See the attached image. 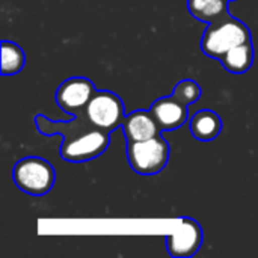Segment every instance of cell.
<instances>
[{"label":"cell","mask_w":258,"mask_h":258,"mask_svg":"<svg viewBox=\"0 0 258 258\" xmlns=\"http://www.w3.org/2000/svg\"><path fill=\"white\" fill-rule=\"evenodd\" d=\"M249 41L251 32L248 26L228 14L209 24L201 39V50L213 59H221L231 48Z\"/></svg>","instance_id":"obj_1"},{"label":"cell","mask_w":258,"mask_h":258,"mask_svg":"<svg viewBox=\"0 0 258 258\" xmlns=\"http://www.w3.org/2000/svg\"><path fill=\"white\" fill-rule=\"evenodd\" d=\"M171 147L159 135L156 138L127 144V159L132 169L139 175H156L169 162Z\"/></svg>","instance_id":"obj_2"},{"label":"cell","mask_w":258,"mask_h":258,"mask_svg":"<svg viewBox=\"0 0 258 258\" xmlns=\"http://www.w3.org/2000/svg\"><path fill=\"white\" fill-rule=\"evenodd\" d=\"M12 177L18 189L33 197L48 194L56 180L51 163L35 156L18 160L14 166Z\"/></svg>","instance_id":"obj_3"},{"label":"cell","mask_w":258,"mask_h":258,"mask_svg":"<svg viewBox=\"0 0 258 258\" xmlns=\"http://www.w3.org/2000/svg\"><path fill=\"white\" fill-rule=\"evenodd\" d=\"M109 135L110 133L91 125L71 138H63L59 150L60 157L70 163L89 162L107 150L110 144Z\"/></svg>","instance_id":"obj_4"},{"label":"cell","mask_w":258,"mask_h":258,"mask_svg":"<svg viewBox=\"0 0 258 258\" xmlns=\"http://www.w3.org/2000/svg\"><path fill=\"white\" fill-rule=\"evenodd\" d=\"M89 122L107 133L115 132L125 119V109L122 100L109 91H97L85 109Z\"/></svg>","instance_id":"obj_5"},{"label":"cell","mask_w":258,"mask_h":258,"mask_svg":"<svg viewBox=\"0 0 258 258\" xmlns=\"http://www.w3.org/2000/svg\"><path fill=\"white\" fill-rule=\"evenodd\" d=\"M203 230L195 219L180 218L177 228L166 236V249L175 258L195 255L203 245Z\"/></svg>","instance_id":"obj_6"},{"label":"cell","mask_w":258,"mask_h":258,"mask_svg":"<svg viewBox=\"0 0 258 258\" xmlns=\"http://www.w3.org/2000/svg\"><path fill=\"white\" fill-rule=\"evenodd\" d=\"M97 92L94 83L86 77L67 79L56 91L57 106L70 115H79L85 112L92 95Z\"/></svg>","instance_id":"obj_7"},{"label":"cell","mask_w":258,"mask_h":258,"mask_svg":"<svg viewBox=\"0 0 258 258\" xmlns=\"http://www.w3.org/2000/svg\"><path fill=\"white\" fill-rule=\"evenodd\" d=\"M150 112L154 116V119L157 121L162 132L180 128L181 125H184V122L187 121V116H189L187 106L183 104L181 101H178L174 95L162 97V98L156 100L153 103Z\"/></svg>","instance_id":"obj_8"},{"label":"cell","mask_w":258,"mask_h":258,"mask_svg":"<svg viewBox=\"0 0 258 258\" xmlns=\"http://www.w3.org/2000/svg\"><path fill=\"white\" fill-rule=\"evenodd\" d=\"M122 130L127 144L147 141L162 133L157 121L154 119L150 110H135L130 115H125V119L122 122Z\"/></svg>","instance_id":"obj_9"},{"label":"cell","mask_w":258,"mask_h":258,"mask_svg":"<svg viewBox=\"0 0 258 258\" xmlns=\"http://www.w3.org/2000/svg\"><path fill=\"white\" fill-rule=\"evenodd\" d=\"M35 124L36 128L39 130V133L45 135V136H51V135H60L63 138H71L74 135H77L79 132L91 127L92 124L89 122V119L86 118L85 112L74 115V119L71 121H51L48 118H45L44 115H36L35 116Z\"/></svg>","instance_id":"obj_10"},{"label":"cell","mask_w":258,"mask_h":258,"mask_svg":"<svg viewBox=\"0 0 258 258\" xmlns=\"http://www.w3.org/2000/svg\"><path fill=\"white\" fill-rule=\"evenodd\" d=\"M189 128L195 139L201 142H210L221 135L222 119L216 112L204 109L192 116Z\"/></svg>","instance_id":"obj_11"},{"label":"cell","mask_w":258,"mask_h":258,"mask_svg":"<svg viewBox=\"0 0 258 258\" xmlns=\"http://www.w3.org/2000/svg\"><path fill=\"white\" fill-rule=\"evenodd\" d=\"M187 9L194 18L209 24L230 14L227 0H187Z\"/></svg>","instance_id":"obj_12"},{"label":"cell","mask_w":258,"mask_h":258,"mask_svg":"<svg viewBox=\"0 0 258 258\" xmlns=\"http://www.w3.org/2000/svg\"><path fill=\"white\" fill-rule=\"evenodd\" d=\"M219 60L222 62L224 68L227 71H230V73H234V74L246 73L252 67V62H254V45H252V41L240 44V45L231 48Z\"/></svg>","instance_id":"obj_13"},{"label":"cell","mask_w":258,"mask_h":258,"mask_svg":"<svg viewBox=\"0 0 258 258\" xmlns=\"http://www.w3.org/2000/svg\"><path fill=\"white\" fill-rule=\"evenodd\" d=\"M26 54L20 45L12 41H2V74L12 76L23 70Z\"/></svg>","instance_id":"obj_14"},{"label":"cell","mask_w":258,"mask_h":258,"mask_svg":"<svg viewBox=\"0 0 258 258\" xmlns=\"http://www.w3.org/2000/svg\"><path fill=\"white\" fill-rule=\"evenodd\" d=\"M172 95L181 101L183 104L189 106V104H194L200 100L201 97V88L200 85L195 82V80H190V79H184L181 82H178L172 91Z\"/></svg>","instance_id":"obj_15"},{"label":"cell","mask_w":258,"mask_h":258,"mask_svg":"<svg viewBox=\"0 0 258 258\" xmlns=\"http://www.w3.org/2000/svg\"><path fill=\"white\" fill-rule=\"evenodd\" d=\"M227 2H231V0H227Z\"/></svg>","instance_id":"obj_16"}]
</instances>
